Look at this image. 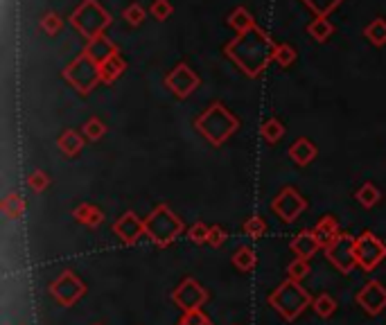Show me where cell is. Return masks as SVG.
<instances>
[{
  "mask_svg": "<svg viewBox=\"0 0 386 325\" xmlns=\"http://www.w3.org/2000/svg\"><path fill=\"white\" fill-rule=\"evenodd\" d=\"M276 45L265 32H260L258 27L249 30L244 34H237L235 41L226 45V54L230 61H235V66L249 77H258L262 72L269 61L274 59Z\"/></svg>",
  "mask_w": 386,
  "mask_h": 325,
  "instance_id": "cell-1",
  "label": "cell"
},
{
  "mask_svg": "<svg viewBox=\"0 0 386 325\" xmlns=\"http://www.w3.org/2000/svg\"><path fill=\"white\" fill-rule=\"evenodd\" d=\"M194 126L210 144L219 147V144L226 142L230 135L240 129V120L221 102H215L196 117Z\"/></svg>",
  "mask_w": 386,
  "mask_h": 325,
  "instance_id": "cell-2",
  "label": "cell"
},
{
  "mask_svg": "<svg viewBox=\"0 0 386 325\" xmlns=\"http://www.w3.org/2000/svg\"><path fill=\"white\" fill-rule=\"evenodd\" d=\"M183 233H187L183 219L167 203H158L145 217V235L160 249L174 244Z\"/></svg>",
  "mask_w": 386,
  "mask_h": 325,
  "instance_id": "cell-3",
  "label": "cell"
},
{
  "mask_svg": "<svg viewBox=\"0 0 386 325\" xmlns=\"http://www.w3.org/2000/svg\"><path fill=\"white\" fill-rule=\"evenodd\" d=\"M267 301L285 321H296L308 307H312L314 296L301 283L285 280V283H280L271 294H269Z\"/></svg>",
  "mask_w": 386,
  "mask_h": 325,
  "instance_id": "cell-4",
  "label": "cell"
},
{
  "mask_svg": "<svg viewBox=\"0 0 386 325\" xmlns=\"http://www.w3.org/2000/svg\"><path fill=\"white\" fill-rule=\"evenodd\" d=\"M70 25L84 36V39H95V36L104 34L106 27L111 25V14L97 3V0H84L82 5L75 9L70 16Z\"/></svg>",
  "mask_w": 386,
  "mask_h": 325,
  "instance_id": "cell-5",
  "label": "cell"
},
{
  "mask_svg": "<svg viewBox=\"0 0 386 325\" xmlns=\"http://www.w3.org/2000/svg\"><path fill=\"white\" fill-rule=\"evenodd\" d=\"M64 79L77 90V93L86 95V93H91V90L102 81L100 66H97L95 61L88 59L86 54H82V57H77L73 63H68V66H66Z\"/></svg>",
  "mask_w": 386,
  "mask_h": 325,
  "instance_id": "cell-6",
  "label": "cell"
},
{
  "mask_svg": "<svg viewBox=\"0 0 386 325\" xmlns=\"http://www.w3.org/2000/svg\"><path fill=\"white\" fill-rule=\"evenodd\" d=\"M355 258L362 271H375L386 260V244L373 231H364L355 238Z\"/></svg>",
  "mask_w": 386,
  "mask_h": 325,
  "instance_id": "cell-7",
  "label": "cell"
},
{
  "mask_svg": "<svg viewBox=\"0 0 386 325\" xmlns=\"http://www.w3.org/2000/svg\"><path fill=\"white\" fill-rule=\"evenodd\" d=\"M84 294H86V283L75 274V271H61L50 285V296L55 298L61 307L77 305L84 298Z\"/></svg>",
  "mask_w": 386,
  "mask_h": 325,
  "instance_id": "cell-8",
  "label": "cell"
},
{
  "mask_svg": "<svg viewBox=\"0 0 386 325\" xmlns=\"http://www.w3.org/2000/svg\"><path fill=\"white\" fill-rule=\"evenodd\" d=\"M172 303L181 310L183 314L185 312H196L201 310V307L208 303V289H205L199 280L194 278H185L181 280L174 292H172Z\"/></svg>",
  "mask_w": 386,
  "mask_h": 325,
  "instance_id": "cell-9",
  "label": "cell"
},
{
  "mask_svg": "<svg viewBox=\"0 0 386 325\" xmlns=\"http://www.w3.org/2000/svg\"><path fill=\"white\" fill-rule=\"evenodd\" d=\"M305 208H308V199L292 185H285L271 201V210L280 217L285 224H292L299 219V217L305 212Z\"/></svg>",
  "mask_w": 386,
  "mask_h": 325,
  "instance_id": "cell-10",
  "label": "cell"
},
{
  "mask_svg": "<svg viewBox=\"0 0 386 325\" xmlns=\"http://www.w3.org/2000/svg\"><path fill=\"white\" fill-rule=\"evenodd\" d=\"M326 258L330 260V265L335 267L341 274H350L357 267L355 258V238L350 233H341L339 238L326 247Z\"/></svg>",
  "mask_w": 386,
  "mask_h": 325,
  "instance_id": "cell-11",
  "label": "cell"
},
{
  "mask_svg": "<svg viewBox=\"0 0 386 325\" xmlns=\"http://www.w3.org/2000/svg\"><path fill=\"white\" fill-rule=\"evenodd\" d=\"M199 84H201L199 75H196L187 63H178V66L165 77V86L172 90L174 97H178V99L190 97L194 90L199 88Z\"/></svg>",
  "mask_w": 386,
  "mask_h": 325,
  "instance_id": "cell-12",
  "label": "cell"
},
{
  "mask_svg": "<svg viewBox=\"0 0 386 325\" xmlns=\"http://www.w3.org/2000/svg\"><path fill=\"white\" fill-rule=\"evenodd\" d=\"M355 303L362 307L368 316H380L386 310V287L380 280H368L355 296Z\"/></svg>",
  "mask_w": 386,
  "mask_h": 325,
  "instance_id": "cell-13",
  "label": "cell"
},
{
  "mask_svg": "<svg viewBox=\"0 0 386 325\" xmlns=\"http://www.w3.org/2000/svg\"><path fill=\"white\" fill-rule=\"evenodd\" d=\"M113 233L118 235L120 242H124L127 247H133V244L140 242V238H145V219H140L133 210H127L115 219Z\"/></svg>",
  "mask_w": 386,
  "mask_h": 325,
  "instance_id": "cell-14",
  "label": "cell"
},
{
  "mask_svg": "<svg viewBox=\"0 0 386 325\" xmlns=\"http://www.w3.org/2000/svg\"><path fill=\"white\" fill-rule=\"evenodd\" d=\"M115 52H120L118 45H115L106 34H100V36H95V39H91L86 43V50H84L86 57L95 61L97 66H102L104 61H109Z\"/></svg>",
  "mask_w": 386,
  "mask_h": 325,
  "instance_id": "cell-15",
  "label": "cell"
},
{
  "mask_svg": "<svg viewBox=\"0 0 386 325\" xmlns=\"http://www.w3.org/2000/svg\"><path fill=\"white\" fill-rule=\"evenodd\" d=\"M290 249H292V253H294L296 258L312 260V258L319 253L321 244H319L317 235H314L312 228H305V231H301V233H296V235H294V240H292V244H290Z\"/></svg>",
  "mask_w": 386,
  "mask_h": 325,
  "instance_id": "cell-16",
  "label": "cell"
},
{
  "mask_svg": "<svg viewBox=\"0 0 386 325\" xmlns=\"http://www.w3.org/2000/svg\"><path fill=\"white\" fill-rule=\"evenodd\" d=\"M314 235H317V240L321 244V249H326L328 244L335 242L339 235H341V228H339V222L335 215H323L321 219L314 226Z\"/></svg>",
  "mask_w": 386,
  "mask_h": 325,
  "instance_id": "cell-17",
  "label": "cell"
},
{
  "mask_svg": "<svg viewBox=\"0 0 386 325\" xmlns=\"http://www.w3.org/2000/svg\"><path fill=\"white\" fill-rule=\"evenodd\" d=\"M319 156V149H317V144H314L312 140L308 138H299L296 140L292 147H290V158L296 162L299 167H305V165H310V162Z\"/></svg>",
  "mask_w": 386,
  "mask_h": 325,
  "instance_id": "cell-18",
  "label": "cell"
},
{
  "mask_svg": "<svg viewBox=\"0 0 386 325\" xmlns=\"http://www.w3.org/2000/svg\"><path fill=\"white\" fill-rule=\"evenodd\" d=\"M84 140H86L84 133H79V131H75V129H66L64 133L59 135L57 144H59V149L64 151L68 158H75V156H79V153H82Z\"/></svg>",
  "mask_w": 386,
  "mask_h": 325,
  "instance_id": "cell-19",
  "label": "cell"
},
{
  "mask_svg": "<svg viewBox=\"0 0 386 325\" xmlns=\"http://www.w3.org/2000/svg\"><path fill=\"white\" fill-rule=\"evenodd\" d=\"M73 217L79 224L88 226V228H97L104 222V212L95 203H79L73 210Z\"/></svg>",
  "mask_w": 386,
  "mask_h": 325,
  "instance_id": "cell-20",
  "label": "cell"
},
{
  "mask_svg": "<svg viewBox=\"0 0 386 325\" xmlns=\"http://www.w3.org/2000/svg\"><path fill=\"white\" fill-rule=\"evenodd\" d=\"M124 70H127V61H124V57L120 52H115L109 61H104L100 66V77H102L104 84H113V81L120 79V75Z\"/></svg>",
  "mask_w": 386,
  "mask_h": 325,
  "instance_id": "cell-21",
  "label": "cell"
},
{
  "mask_svg": "<svg viewBox=\"0 0 386 325\" xmlns=\"http://www.w3.org/2000/svg\"><path fill=\"white\" fill-rule=\"evenodd\" d=\"M0 210H3L7 219H21L25 210H28V203H25V199L19 192H10L3 199V203H0Z\"/></svg>",
  "mask_w": 386,
  "mask_h": 325,
  "instance_id": "cell-22",
  "label": "cell"
},
{
  "mask_svg": "<svg viewBox=\"0 0 386 325\" xmlns=\"http://www.w3.org/2000/svg\"><path fill=\"white\" fill-rule=\"evenodd\" d=\"M230 262L237 271H242V274H249V271H253L258 267V253L251 247H240L233 253Z\"/></svg>",
  "mask_w": 386,
  "mask_h": 325,
  "instance_id": "cell-23",
  "label": "cell"
},
{
  "mask_svg": "<svg viewBox=\"0 0 386 325\" xmlns=\"http://www.w3.org/2000/svg\"><path fill=\"white\" fill-rule=\"evenodd\" d=\"M308 34L312 36L314 41L326 43L332 34H335V25L328 21V16H317L314 21L308 25Z\"/></svg>",
  "mask_w": 386,
  "mask_h": 325,
  "instance_id": "cell-24",
  "label": "cell"
},
{
  "mask_svg": "<svg viewBox=\"0 0 386 325\" xmlns=\"http://www.w3.org/2000/svg\"><path fill=\"white\" fill-rule=\"evenodd\" d=\"M355 199H357V203L362 206V208H366V210H371V208H375L377 203L382 201V192L377 190L375 183H371V181H368V183H364V185L355 192Z\"/></svg>",
  "mask_w": 386,
  "mask_h": 325,
  "instance_id": "cell-25",
  "label": "cell"
},
{
  "mask_svg": "<svg viewBox=\"0 0 386 325\" xmlns=\"http://www.w3.org/2000/svg\"><path fill=\"white\" fill-rule=\"evenodd\" d=\"M228 25H230L237 34H244V32L253 30V27H255V18L251 16L244 7H237L235 12H233V14L228 16Z\"/></svg>",
  "mask_w": 386,
  "mask_h": 325,
  "instance_id": "cell-26",
  "label": "cell"
},
{
  "mask_svg": "<svg viewBox=\"0 0 386 325\" xmlns=\"http://www.w3.org/2000/svg\"><path fill=\"white\" fill-rule=\"evenodd\" d=\"M260 135H262L265 142L276 144L285 135V124L278 120V117H269V120L260 126Z\"/></svg>",
  "mask_w": 386,
  "mask_h": 325,
  "instance_id": "cell-27",
  "label": "cell"
},
{
  "mask_svg": "<svg viewBox=\"0 0 386 325\" xmlns=\"http://www.w3.org/2000/svg\"><path fill=\"white\" fill-rule=\"evenodd\" d=\"M364 36L373 45H377V48L386 45V21H384V18H375V21L368 23L366 30H364Z\"/></svg>",
  "mask_w": 386,
  "mask_h": 325,
  "instance_id": "cell-28",
  "label": "cell"
},
{
  "mask_svg": "<svg viewBox=\"0 0 386 325\" xmlns=\"http://www.w3.org/2000/svg\"><path fill=\"white\" fill-rule=\"evenodd\" d=\"M312 310L317 312V316H321V319H330V316H335L337 312V301L330 294H319V296H314Z\"/></svg>",
  "mask_w": 386,
  "mask_h": 325,
  "instance_id": "cell-29",
  "label": "cell"
},
{
  "mask_svg": "<svg viewBox=\"0 0 386 325\" xmlns=\"http://www.w3.org/2000/svg\"><path fill=\"white\" fill-rule=\"evenodd\" d=\"M310 260H303V258H296L292 260L290 265H287V280H294V283H301L310 276Z\"/></svg>",
  "mask_w": 386,
  "mask_h": 325,
  "instance_id": "cell-30",
  "label": "cell"
},
{
  "mask_svg": "<svg viewBox=\"0 0 386 325\" xmlns=\"http://www.w3.org/2000/svg\"><path fill=\"white\" fill-rule=\"evenodd\" d=\"M82 133L86 140H102L104 133H106V124L100 120V117H91V120H86V124L82 126Z\"/></svg>",
  "mask_w": 386,
  "mask_h": 325,
  "instance_id": "cell-31",
  "label": "cell"
},
{
  "mask_svg": "<svg viewBox=\"0 0 386 325\" xmlns=\"http://www.w3.org/2000/svg\"><path fill=\"white\" fill-rule=\"evenodd\" d=\"M274 61L278 63V66L290 68L292 63L296 61V48H294V45H290V43H278V45H276Z\"/></svg>",
  "mask_w": 386,
  "mask_h": 325,
  "instance_id": "cell-32",
  "label": "cell"
},
{
  "mask_svg": "<svg viewBox=\"0 0 386 325\" xmlns=\"http://www.w3.org/2000/svg\"><path fill=\"white\" fill-rule=\"evenodd\" d=\"M242 231H244L246 238H262V235L267 233V222L262 219L260 215H253V217H249V219L244 222V226H242Z\"/></svg>",
  "mask_w": 386,
  "mask_h": 325,
  "instance_id": "cell-33",
  "label": "cell"
},
{
  "mask_svg": "<svg viewBox=\"0 0 386 325\" xmlns=\"http://www.w3.org/2000/svg\"><path fill=\"white\" fill-rule=\"evenodd\" d=\"M50 185V176L46 174L43 169H37V172H32V174L28 176V188L32 190V192H46Z\"/></svg>",
  "mask_w": 386,
  "mask_h": 325,
  "instance_id": "cell-34",
  "label": "cell"
},
{
  "mask_svg": "<svg viewBox=\"0 0 386 325\" xmlns=\"http://www.w3.org/2000/svg\"><path fill=\"white\" fill-rule=\"evenodd\" d=\"M208 235H210V226H205L203 222H196L187 228V238H190V242L199 244V247L201 244H208Z\"/></svg>",
  "mask_w": 386,
  "mask_h": 325,
  "instance_id": "cell-35",
  "label": "cell"
},
{
  "mask_svg": "<svg viewBox=\"0 0 386 325\" xmlns=\"http://www.w3.org/2000/svg\"><path fill=\"white\" fill-rule=\"evenodd\" d=\"M149 14L154 16L156 21H167V18L174 14V7L169 0H154L149 7Z\"/></svg>",
  "mask_w": 386,
  "mask_h": 325,
  "instance_id": "cell-36",
  "label": "cell"
},
{
  "mask_svg": "<svg viewBox=\"0 0 386 325\" xmlns=\"http://www.w3.org/2000/svg\"><path fill=\"white\" fill-rule=\"evenodd\" d=\"M61 27H64V21H61V16L59 14H46L41 18V30L50 34V36H55L61 32Z\"/></svg>",
  "mask_w": 386,
  "mask_h": 325,
  "instance_id": "cell-37",
  "label": "cell"
},
{
  "mask_svg": "<svg viewBox=\"0 0 386 325\" xmlns=\"http://www.w3.org/2000/svg\"><path fill=\"white\" fill-rule=\"evenodd\" d=\"M122 16L129 25L136 27V25H140L142 21H145V9H142V5H138V3H131L129 7H124Z\"/></svg>",
  "mask_w": 386,
  "mask_h": 325,
  "instance_id": "cell-38",
  "label": "cell"
},
{
  "mask_svg": "<svg viewBox=\"0 0 386 325\" xmlns=\"http://www.w3.org/2000/svg\"><path fill=\"white\" fill-rule=\"evenodd\" d=\"M176 325H215V323L203 314V310H196V312H185Z\"/></svg>",
  "mask_w": 386,
  "mask_h": 325,
  "instance_id": "cell-39",
  "label": "cell"
},
{
  "mask_svg": "<svg viewBox=\"0 0 386 325\" xmlns=\"http://www.w3.org/2000/svg\"><path fill=\"white\" fill-rule=\"evenodd\" d=\"M226 240H228V231L224 228V226H219V224L210 226V235H208V244H210V247L219 249V247H224V244H226Z\"/></svg>",
  "mask_w": 386,
  "mask_h": 325,
  "instance_id": "cell-40",
  "label": "cell"
},
{
  "mask_svg": "<svg viewBox=\"0 0 386 325\" xmlns=\"http://www.w3.org/2000/svg\"><path fill=\"white\" fill-rule=\"evenodd\" d=\"M305 5H310L314 12H317V16H328L330 9H335L341 0H303Z\"/></svg>",
  "mask_w": 386,
  "mask_h": 325,
  "instance_id": "cell-41",
  "label": "cell"
},
{
  "mask_svg": "<svg viewBox=\"0 0 386 325\" xmlns=\"http://www.w3.org/2000/svg\"><path fill=\"white\" fill-rule=\"evenodd\" d=\"M95 325H102V323H95Z\"/></svg>",
  "mask_w": 386,
  "mask_h": 325,
  "instance_id": "cell-42",
  "label": "cell"
}]
</instances>
